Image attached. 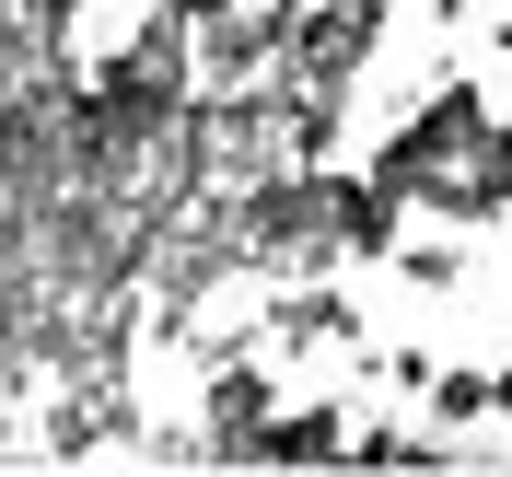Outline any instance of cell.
Instances as JSON below:
<instances>
[{
  "instance_id": "cell-1",
  "label": "cell",
  "mask_w": 512,
  "mask_h": 477,
  "mask_svg": "<svg viewBox=\"0 0 512 477\" xmlns=\"http://www.w3.org/2000/svg\"><path fill=\"white\" fill-rule=\"evenodd\" d=\"M478 140H489V94L466 82V70H443V82H431V94H419L408 117L373 140V175L419 210V198L443 187V175H466V163H478Z\"/></svg>"
},
{
  "instance_id": "cell-2",
  "label": "cell",
  "mask_w": 512,
  "mask_h": 477,
  "mask_svg": "<svg viewBox=\"0 0 512 477\" xmlns=\"http://www.w3.org/2000/svg\"><path fill=\"white\" fill-rule=\"evenodd\" d=\"M210 466H245V443H256V419L280 408V361L268 350H233V361H210Z\"/></svg>"
},
{
  "instance_id": "cell-3",
  "label": "cell",
  "mask_w": 512,
  "mask_h": 477,
  "mask_svg": "<svg viewBox=\"0 0 512 477\" xmlns=\"http://www.w3.org/2000/svg\"><path fill=\"white\" fill-rule=\"evenodd\" d=\"M245 466H350V408L338 396H303V408H268L256 419Z\"/></svg>"
},
{
  "instance_id": "cell-4",
  "label": "cell",
  "mask_w": 512,
  "mask_h": 477,
  "mask_svg": "<svg viewBox=\"0 0 512 477\" xmlns=\"http://www.w3.org/2000/svg\"><path fill=\"white\" fill-rule=\"evenodd\" d=\"M326 187H338V256H350V268H361V256L384 268V256L408 245V198L384 187V175H350V163H338Z\"/></svg>"
},
{
  "instance_id": "cell-5",
  "label": "cell",
  "mask_w": 512,
  "mask_h": 477,
  "mask_svg": "<svg viewBox=\"0 0 512 477\" xmlns=\"http://www.w3.org/2000/svg\"><path fill=\"white\" fill-rule=\"evenodd\" d=\"M384 268H396L408 291H466V245H396Z\"/></svg>"
},
{
  "instance_id": "cell-6",
  "label": "cell",
  "mask_w": 512,
  "mask_h": 477,
  "mask_svg": "<svg viewBox=\"0 0 512 477\" xmlns=\"http://www.w3.org/2000/svg\"><path fill=\"white\" fill-rule=\"evenodd\" d=\"M419 408L466 431V419H489V373H478V361H466V373H431V396H419Z\"/></svg>"
},
{
  "instance_id": "cell-7",
  "label": "cell",
  "mask_w": 512,
  "mask_h": 477,
  "mask_svg": "<svg viewBox=\"0 0 512 477\" xmlns=\"http://www.w3.org/2000/svg\"><path fill=\"white\" fill-rule=\"evenodd\" d=\"M152 12H163V24H187V35H198V24H222L233 0H152Z\"/></svg>"
},
{
  "instance_id": "cell-8",
  "label": "cell",
  "mask_w": 512,
  "mask_h": 477,
  "mask_svg": "<svg viewBox=\"0 0 512 477\" xmlns=\"http://www.w3.org/2000/svg\"><path fill=\"white\" fill-rule=\"evenodd\" d=\"M24 303H35V280H24V268H12V256H0V326L24 315Z\"/></svg>"
},
{
  "instance_id": "cell-9",
  "label": "cell",
  "mask_w": 512,
  "mask_h": 477,
  "mask_svg": "<svg viewBox=\"0 0 512 477\" xmlns=\"http://www.w3.org/2000/svg\"><path fill=\"white\" fill-rule=\"evenodd\" d=\"M489 419H512V361H501V373H489Z\"/></svg>"
},
{
  "instance_id": "cell-10",
  "label": "cell",
  "mask_w": 512,
  "mask_h": 477,
  "mask_svg": "<svg viewBox=\"0 0 512 477\" xmlns=\"http://www.w3.org/2000/svg\"><path fill=\"white\" fill-rule=\"evenodd\" d=\"M12 419H24V408H0V466H12V454H24V431H12Z\"/></svg>"
},
{
  "instance_id": "cell-11",
  "label": "cell",
  "mask_w": 512,
  "mask_h": 477,
  "mask_svg": "<svg viewBox=\"0 0 512 477\" xmlns=\"http://www.w3.org/2000/svg\"><path fill=\"white\" fill-rule=\"evenodd\" d=\"M489 47H501V59H512V24H501V35H489Z\"/></svg>"
}]
</instances>
